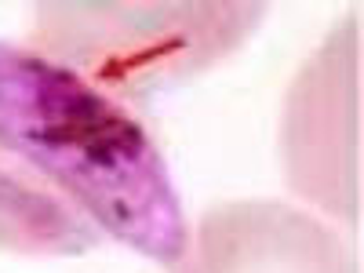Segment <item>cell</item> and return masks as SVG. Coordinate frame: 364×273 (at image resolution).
Listing matches in <instances>:
<instances>
[{"label": "cell", "instance_id": "1", "mask_svg": "<svg viewBox=\"0 0 364 273\" xmlns=\"http://www.w3.org/2000/svg\"><path fill=\"white\" fill-rule=\"evenodd\" d=\"M186 245L178 182L146 120L41 51L0 41V252L128 248L168 269Z\"/></svg>", "mask_w": 364, "mask_h": 273}, {"label": "cell", "instance_id": "3", "mask_svg": "<svg viewBox=\"0 0 364 273\" xmlns=\"http://www.w3.org/2000/svg\"><path fill=\"white\" fill-rule=\"evenodd\" d=\"M277 154L302 208L331 226L360 230V11L331 26L291 77Z\"/></svg>", "mask_w": 364, "mask_h": 273}, {"label": "cell", "instance_id": "4", "mask_svg": "<svg viewBox=\"0 0 364 273\" xmlns=\"http://www.w3.org/2000/svg\"><path fill=\"white\" fill-rule=\"evenodd\" d=\"M168 273H360V262L346 233L314 211L240 197L204 211Z\"/></svg>", "mask_w": 364, "mask_h": 273}, {"label": "cell", "instance_id": "2", "mask_svg": "<svg viewBox=\"0 0 364 273\" xmlns=\"http://www.w3.org/2000/svg\"><path fill=\"white\" fill-rule=\"evenodd\" d=\"M266 4H44L26 48L139 113L223 66L266 22Z\"/></svg>", "mask_w": 364, "mask_h": 273}]
</instances>
